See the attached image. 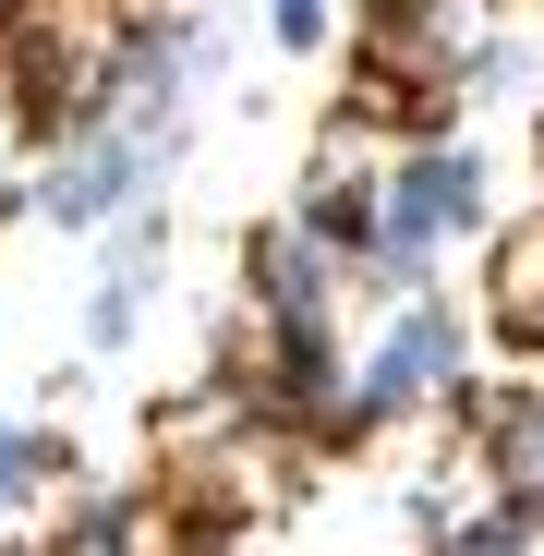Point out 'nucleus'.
Segmentation results:
<instances>
[{
  "instance_id": "f257e3e1",
  "label": "nucleus",
  "mask_w": 544,
  "mask_h": 556,
  "mask_svg": "<svg viewBox=\"0 0 544 556\" xmlns=\"http://www.w3.org/2000/svg\"><path fill=\"white\" fill-rule=\"evenodd\" d=\"M472 363H484V327H472L460 303H447V291H400L388 327H376V351L339 363V447L388 435V424H412V412L472 400V388H484Z\"/></svg>"
},
{
  "instance_id": "f03ea898",
  "label": "nucleus",
  "mask_w": 544,
  "mask_h": 556,
  "mask_svg": "<svg viewBox=\"0 0 544 556\" xmlns=\"http://www.w3.org/2000/svg\"><path fill=\"white\" fill-rule=\"evenodd\" d=\"M484 206H496V169H484L472 134H412V146H388V169H376V254H363V278H376V291H435V254L472 242Z\"/></svg>"
},
{
  "instance_id": "7ed1b4c3",
  "label": "nucleus",
  "mask_w": 544,
  "mask_h": 556,
  "mask_svg": "<svg viewBox=\"0 0 544 556\" xmlns=\"http://www.w3.org/2000/svg\"><path fill=\"white\" fill-rule=\"evenodd\" d=\"M242 291L279 315L291 339H339L351 303H363V254L315 242L303 218H254V230H242Z\"/></svg>"
},
{
  "instance_id": "20e7f679",
  "label": "nucleus",
  "mask_w": 544,
  "mask_h": 556,
  "mask_svg": "<svg viewBox=\"0 0 544 556\" xmlns=\"http://www.w3.org/2000/svg\"><path fill=\"white\" fill-rule=\"evenodd\" d=\"M134 194H157V169H146V146H134L122 122H73V134H49L37 169H25V218H49V230H98V218H122Z\"/></svg>"
},
{
  "instance_id": "39448f33",
  "label": "nucleus",
  "mask_w": 544,
  "mask_h": 556,
  "mask_svg": "<svg viewBox=\"0 0 544 556\" xmlns=\"http://www.w3.org/2000/svg\"><path fill=\"white\" fill-rule=\"evenodd\" d=\"M472 327L520 363V376H544V206L484 230V303H472Z\"/></svg>"
},
{
  "instance_id": "423d86ee",
  "label": "nucleus",
  "mask_w": 544,
  "mask_h": 556,
  "mask_svg": "<svg viewBox=\"0 0 544 556\" xmlns=\"http://www.w3.org/2000/svg\"><path fill=\"white\" fill-rule=\"evenodd\" d=\"M472 435H484V459H496L508 508H532V520H544V376H520V388H484Z\"/></svg>"
},
{
  "instance_id": "0eeeda50",
  "label": "nucleus",
  "mask_w": 544,
  "mask_h": 556,
  "mask_svg": "<svg viewBox=\"0 0 544 556\" xmlns=\"http://www.w3.org/2000/svg\"><path fill=\"white\" fill-rule=\"evenodd\" d=\"M37 146H49V134H37V85H25V61H13V49H0V218L25 206V169H37Z\"/></svg>"
},
{
  "instance_id": "6e6552de",
  "label": "nucleus",
  "mask_w": 544,
  "mask_h": 556,
  "mask_svg": "<svg viewBox=\"0 0 544 556\" xmlns=\"http://www.w3.org/2000/svg\"><path fill=\"white\" fill-rule=\"evenodd\" d=\"M49 472H61V435L49 424H0V508H25Z\"/></svg>"
},
{
  "instance_id": "1a4fd4ad",
  "label": "nucleus",
  "mask_w": 544,
  "mask_h": 556,
  "mask_svg": "<svg viewBox=\"0 0 544 556\" xmlns=\"http://www.w3.org/2000/svg\"><path fill=\"white\" fill-rule=\"evenodd\" d=\"M435 556H544V520H532V508H484L472 532H447Z\"/></svg>"
},
{
  "instance_id": "9d476101",
  "label": "nucleus",
  "mask_w": 544,
  "mask_h": 556,
  "mask_svg": "<svg viewBox=\"0 0 544 556\" xmlns=\"http://www.w3.org/2000/svg\"><path fill=\"white\" fill-rule=\"evenodd\" d=\"M146 327V278H98V291H85V351H122Z\"/></svg>"
},
{
  "instance_id": "9b49d317",
  "label": "nucleus",
  "mask_w": 544,
  "mask_h": 556,
  "mask_svg": "<svg viewBox=\"0 0 544 556\" xmlns=\"http://www.w3.org/2000/svg\"><path fill=\"white\" fill-rule=\"evenodd\" d=\"M266 37H279V49H303V61H315V49L339 37V13H327V0H266Z\"/></svg>"
},
{
  "instance_id": "f8f14e48",
  "label": "nucleus",
  "mask_w": 544,
  "mask_h": 556,
  "mask_svg": "<svg viewBox=\"0 0 544 556\" xmlns=\"http://www.w3.org/2000/svg\"><path fill=\"white\" fill-rule=\"evenodd\" d=\"M532 181H544V110H532Z\"/></svg>"
},
{
  "instance_id": "ddd939ff",
  "label": "nucleus",
  "mask_w": 544,
  "mask_h": 556,
  "mask_svg": "<svg viewBox=\"0 0 544 556\" xmlns=\"http://www.w3.org/2000/svg\"><path fill=\"white\" fill-rule=\"evenodd\" d=\"M0 49H13V0H0Z\"/></svg>"
},
{
  "instance_id": "4468645a",
  "label": "nucleus",
  "mask_w": 544,
  "mask_h": 556,
  "mask_svg": "<svg viewBox=\"0 0 544 556\" xmlns=\"http://www.w3.org/2000/svg\"><path fill=\"white\" fill-rule=\"evenodd\" d=\"M496 13H508V0H496Z\"/></svg>"
},
{
  "instance_id": "2eb2a0df",
  "label": "nucleus",
  "mask_w": 544,
  "mask_h": 556,
  "mask_svg": "<svg viewBox=\"0 0 544 556\" xmlns=\"http://www.w3.org/2000/svg\"><path fill=\"white\" fill-rule=\"evenodd\" d=\"M13 13H25V0H13Z\"/></svg>"
}]
</instances>
